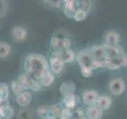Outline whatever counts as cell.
Segmentation results:
<instances>
[{
    "label": "cell",
    "instance_id": "cell-1",
    "mask_svg": "<svg viewBox=\"0 0 127 119\" xmlns=\"http://www.w3.org/2000/svg\"><path fill=\"white\" fill-rule=\"evenodd\" d=\"M24 68L26 73L36 80H39L44 75L50 71L49 63L46 58L36 53L27 55L24 62Z\"/></svg>",
    "mask_w": 127,
    "mask_h": 119
},
{
    "label": "cell",
    "instance_id": "cell-2",
    "mask_svg": "<svg viewBox=\"0 0 127 119\" xmlns=\"http://www.w3.org/2000/svg\"><path fill=\"white\" fill-rule=\"evenodd\" d=\"M49 70L53 74H60L64 68L65 62L63 59L62 51L55 50L49 58Z\"/></svg>",
    "mask_w": 127,
    "mask_h": 119
},
{
    "label": "cell",
    "instance_id": "cell-3",
    "mask_svg": "<svg viewBox=\"0 0 127 119\" xmlns=\"http://www.w3.org/2000/svg\"><path fill=\"white\" fill-rule=\"evenodd\" d=\"M79 66L82 67H91L95 60L94 56L91 53L90 49H85L79 51L76 54V60Z\"/></svg>",
    "mask_w": 127,
    "mask_h": 119
},
{
    "label": "cell",
    "instance_id": "cell-4",
    "mask_svg": "<svg viewBox=\"0 0 127 119\" xmlns=\"http://www.w3.org/2000/svg\"><path fill=\"white\" fill-rule=\"evenodd\" d=\"M109 90L113 94L119 96L126 90V83L122 78H115L109 83Z\"/></svg>",
    "mask_w": 127,
    "mask_h": 119
},
{
    "label": "cell",
    "instance_id": "cell-5",
    "mask_svg": "<svg viewBox=\"0 0 127 119\" xmlns=\"http://www.w3.org/2000/svg\"><path fill=\"white\" fill-rule=\"evenodd\" d=\"M99 94L97 90H85L82 93V101L84 105L87 106H95L97 103Z\"/></svg>",
    "mask_w": 127,
    "mask_h": 119
},
{
    "label": "cell",
    "instance_id": "cell-6",
    "mask_svg": "<svg viewBox=\"0 0 127 119\" xmlns=\"http://www.w3.org/2000/svg\"><path fill=\"white\" fill-rule=\"evenodd\" d=\"M105 48L106 57L108 60H113L120 55L126 53L123 48L120 45H107L103 44Z\"/></svg>",
    "mask_w": 127,
    "mask_h": 119
},
{
    "label": "cell",
    "instance_id": "cell-7",
    "mask_svg": "<svg viewBox=\"0 0 127 119\" xmlns=\"http://www.w3.org/2000/svg\"><path fill=\"white\" fill-rule=\"evenodd\" d=\"M11 38L15 42H23L27 37V31L22 26H14L10 31Z\"/></svg>",
    "mask_w": 127,
    "mask_h": 119
},
{
    "label": "cell",
    "instance_id": "cell-8",
    "mask_svg": "<svg viewBox=\"0 0 127 119\" xmlns=\"http://www.w3.org/2000/svg\"><path fill=\"white\" fill-rule=\"evenodd\" d=\"M0 114L2 119H11L14 115V110L10 104L9 101H1L0 102Z\"/></svg>",
    "mask_w": 127,
    "mask_h": 119
},
{
    "label": "cell",
    "instance_id": "cell-9",
    "mask_svg": "<svg viewBox=\"0 0 127 119\" xmlns=\"http://www.w3.org/2000/svg\"><path fill=\"white\" fill-rule=\"evenodd\" d=\"M64 13L68 18H73L75 12L78 10L77 2L72 0H66L64 2Z\"/></svg>",
    "mask_w": 127,
    "mask_h": 119
},
{
    "label": "cell",
    "instance_id": "cell-10",
    "mask_svg": "<svg viewBox=\"0 0 127 119\" xmlns=\"http://www.w3.org/2000/svg\"><path fill=\"white\" fill-rule=\"evenodd\" d=\"M103 115V110L95 105L89 106L85 110V117L87 119H101Z\"/></svg>",
    "mask_w": 127,
    "mask_h": 119
},
{
    "label": "cell",
    "instance_id": "cell-11",
    "mask_svg": "<svg viewBox=\"0 0 127 119\" xmlns=\"http://www.w3.org/2000/svg\"><path fill=\"white\" fill-rule=\"evenodd\" d=\"M105 45H118L121 41V37L116 31H109L104 37Z\"/></svg>",
    "mask_w": 127,
    "mask_h": 119
},
{
    "label": "cell",
    "instance_id": "cell-12",
    "mask_svg": "<svg viewBox=\"0 0 127 119\" xmlns=\"http://www.w3.org/2000/svg\"><path fill=\"white\" fill-rule=\"evenodd\" d=\"M60 91L63 96L69 94H75V84L72 81H65L62 83L60 87Z\"/></svg>",
    "mask_w": 127,
    "mask_h": 119
},
{
    "label": "cell",
    "instance_id": "cell-13",
    "mask_svg": "<svg viewBox=\"0 0 127 119\" xmlns=\"http://www.w3.org/2000/svg\"><path fill=\"white\" fill-rule=\"evenodd\" d=\"M112 102H113L112 98L110 96L106 94H102L98 96L96 105L102 110H108L110 109Z\"/></svg>",
    "mask_w": 127,
    "mask_h": 119
},
{
    "label": "cell",
    "instance_id": "cell-14",
    "mask_svg": "<svg viewBox=\"0 0 127 119\" xmlns=\"http://www.w3.org/2000/svg\"><path fill=\"white\" fill-rule=\"evenodd\" d=\"M32 102V94L25 90L22 93L18 94L17 96V102L19 106L21 107H26L28 106L30 102Z\"/></svg>",
    "mask_w": 127,
    "mask_h": 119
},
{
    "label": "cell",
    "instance_id": "cell-15",
    "mask_svg": "<svg viewBox=\"0 0 127 119\" xmlns=\"http://www.w3.org/2000/svg\"><path fill=\"white\" fill-rule=\"evenodd\" d=\"M91 53L94 56L95 60H109L106 57L104 45H94L90 49Z\"/></svg>",
    "mask_w": 127,
    "mask_h": 119
},
{
    "label": "cell",
    "instance_id": "cell-16",
    "mask_svg": "<svg viewBox=\"0 0 127 119\" xmlns=\"http://www.w3.org/2000/svg\"><path fill=\"white\" fill-rule=\"evenodd\" d=\"M62 104L64 107L65 108H68L70 110H72L75 108L77 104V97L75 94H69L64 96L62 100Z\"/></svg>",
    "mask_w": 127,
    "mask_h": 119
},
{
    "label": "cell",
    "instance_id": "cell-17",
    "mask_svg": "<svg viewBox=\"0 0 127 119\" xmlns=\"http://www.w3.org/2000/svg\"><path fill=\"white\" fill-rule=\"evenodd\" d=\"M38 81L41 87H49L53 84L55 81L54 74L53 72H51L50 71H49L46 74L44 75Z\"/></svg>",
    "mask_w": 127,
    "mask_h": 119
},
{
    "label": "cell",
    "instance_id": "cell-18",
    "mask_svg": "<svg viewBox=\"0 0 127 119\" xmlns=\"http://www.w3.org/2000/svg\"><path fill=\"white\" fill-rule=\"evenodd\" d=\"M32 78L27 73H22L21 75L18 77V82L20 83L24 90H29L30 89V82H31Z\"/></svg>",
    "mask_w": 127,
    "mask_h": 119
},
{
    "label": "cell",
    "instance_id": "cell-19",
    "mask_svg": "<svg viewBox=\"0 0 127 119\" xmlns=\"http://www.w3.org/2000/svg\"><path fill=\"white\" fill-rule=\"evenodd\" d=\"M62 55L65 63H73L76 60V54L75 53V52L71 49L62 51Z\"/></svg>",
    "mask_w": 127,
    "mask_h": 119
},
{
    "label": "cell",
    "instance_id": "cell-20",
    "mask_svg": "<svg viewBox=\"0 0 127 119\" xmlns=\"http://www.w3.org/2000/svg\"><path fill=\"white\" fill-rule=\"evenodd\" d=\"M11 52V46L6 42H0V59H4L10 55Z\"/></svg>",
    "mask_w": 127,
    "mask_h": 119
},
{
    "label": "cell",
    "instance_id": "cell-21",
    "mask_svg": "<svg viewBox=\"0 0 127 119\" xmlns=\"http://www.w3.org/2000/svg\"><path fill=\"white\" fill-rule=\"evenodd\" d=\"M110 60H112L118 67H119V68H120V67H126L127 66V53H124L122 55L118 56L116 58Z\"/></svg>",
    "mask_w": 127,
    "mask_h": 119
},
{
    "label": "cell",
    "instance_id": "cell-22",
    "mask_svg": "<svg viewBox=\"0 0 127 119\" xmlns=\"http://www.w3.org/2000/svg\"><path fill=\"white\" fill-rule=\"evenodd\" d=\"M8 96H9V88H8V86L4 84V83H1L0 84V102L7 100Z\"/></svg>",
    "mask_w": 127,
    "mask_h": 119
},
{
    "label": "cell",
    "instance_id": "cell-23",
    "mask_svg": "<svg viewBox=\"0 0 127 119\" xmlns=\"http://www.w3.org/2000/svg\"><path fill=\"white\" fill-rule=\"evenodd\" d=\"M11 89H12V91L14 92V94L17 95V96L21 93H22L23 91H25V90H24L23 87L20 85V83L18 82V80L13 81L11 83Z\"/></svg>",
    "mask_w": 127,
    "mask_h": 119
},
{
    "label": "cell",
    "instance_id": "cell-24",
    "mask_svg": "<svg viewBox=\"0 0 127 119\" xmlns=\"http://www.w3.org/2000/svg\"><path fill=\"white\" fill-rule=\"evenodd\" d=\"M87 16V13L86 11L78 9L76 12H75L73 18L75 19V21H76V22H82V21H84L86 19Z\"/></svg>",
    "mask_w": 127,
    "mask_h": 119
},
{
    "label": "cell",
    "instance_id": "cell-25",
    "mask_svg": "<svg viewBox=\"0 0 127 119\" xmlns=\"http://www.w3.org/2000/svg\"><path fill=\"white\" fill-rule=\"evenodd\" d=\"M91 3L89 1H79V2H77L78 9L84 10L87 12V14H88V12L91 9Z\"/></svg>",
    "mask_w": 127,
    "mask_h": 119
},
{
    "label": "cell",
    "instance_id": "cell-26",
    "mask_svg": "<svg viewBox=\"0 0 127 119\" xmlns=\"http://www.w3.org/2000/svg\"><path fill=\"white\" fill-rule=\"evenodd\" d=\"M85 118V110L82 108H76L72 110V118L71 119H82Z\"/></svg>",
    "mask_w": 127,
    "mask_h": 119
},
{
    "label": "cell",
    "instance_id": "cell-27",
    "mask_svg": "<svg viewBox=\"0 0 127 119\" xmlns=\"http://www.w3.org/2000/svg\"><path fill=\"white\" fill-rule=\"evenodd\" d=\"M41 86L40 84V83L38 80H36V79H32L31 82H30V89L32 90L33 92H38L39 90H41Z\"/></svg>",
    "mask_w": 127,
    "mask_h": 119
},
{
    "label": "cell",
    "instance_id": "cell-28",
    "mask_svg": "<svg viewBox=\"0 0 127 119\" xmlns=\"http://www.w3.org/2000/svg\"><path fill=\"white\" fill-rule=\"evenodd\" d=\"M71 46V40L68 38H62L61 39V42H60V47L61 48L63 51L70 49Z\"/></svg>",
    "mask_w": 127,
    "mask_h": 119
},
{
    "label": "cell",
    "instance_id": "cell-29",
    "mask_svg": "<svg viewBox=\"0 0 127 119\" xmlns=\"http://www.w3.org/2000/svg\"><path fill=\"white\" fill-rule=\"evenodd\" d=\"M49 113V108H48L47 106H39L37 109V116H39L40 118H44L47 116Z\"/></svg>",
    "mask_w": 127,
    "mask_h": 119
},
{
    "label": "cell",
    "instance_id": "cell-30",
    "mask_svg": "<svg viewBox=\"0 0 127 119\" xmlns=\"http://www.w3.org/2000/svg\"><path fill=\"white\" fill-rule=\"evenodd\" d=\"M61 118L62 119H71L72 118V110L64 107L61 113Z\"/></svg>",
    "mask_w": 127,
    "mask_h": 119
},
{
    "label": "cell",
    "instance_id": "cell-31",
    "mask_svg": "<svg viewBox=\"0 0 127 119\" xmlns=\"http://www.w3.org/2000/svg\"><path fill=\"white\" fill-rule=\"evenodd\" d=\"M32 116H33V114L30 110H23L19 112L18 118V119H31Z\"/></svg>",
    "mask_w": 127,
    "mask_h": 119
},
{
    "label": "cell",
    "instance_id": "cell-32",
    "mask_svg": "<svg viewBox=\"0 0 127 119\" xmlns=\"http://www.w3.org/2000/svg\"><path fill=\"white\" fill-rule=\"evenodd\" d=\"M93 68L91 67H82L80 68L81 75L85 78H90L93 75Z\"/></svg>",
    "mask_w": 127,
    "mask_h": 119
},
{
    "label": "cell",
    "instance_id": "cell-33",
    "mask_svg": "<svg viewBox=\"0 0 127 119\" xmlns=\"http://www.w3.org/2000/svg\"><path fill=\"white\" fill-rule=\"evenodd\" d=\"M60 42H61V39L57 37H52L50 39V45L53 49H57L60 47Z\"/></svg>",
    "mask_w": 127,
    "mask_h": 119
},
{
    "label": "cell",
    "instance_id": "cell-34",
    "mask_svg": "<svg viewBox=\"0 0 127 119\" xmlns=\"http://www.w3.org/2000/svg\"><path fill=\"white\" fill-rule=\"evenodd\" d=\"M45 2H46L48 5H49L52 7H54V8H59L61 5V1H57V0H55V1H53V0H45Z\"/></svg>",
    "mask_w": 127,
    "mask_h": 119
},
{
    "label": "cell",
    "instance_id": "cell-35",
    "mask_svg": "<svg viewBox=\"0 0 127 119\" xmlns=\"http://www.w3.org/2000/svg\"><path fill=\"white\" fill-rule=\"evenodd\" d=\"M106 68H108L110 70H118V69H119V67H118L112 60H109L106 61Z\"/></svg>",
    "mask_w": 127,
    "mask_h": 119
},
{
    "label": "cell",
    "instance_id": "cell-36",
    "mask_svg": "<svg viewBox=\"0 0 127 119\" xmlns=\"http://www.w3.org/2000/svg\"><path fill=\"white\" fill-rule=\"evenodd\" d=\"M41 119H56L53 116H52V115H50V114H48L47 116H45V117H44V118H42Z\"/></svg>",
    "mask_w": 127,
    "mask_h": 119
},
{
    "label": "cell",
    "instance_id": "cell-37",
    "mask_svg": "<svg viewBox=\"0 0 127 119\" xmlns=\"http://www.w3.org/2000/svg\"><path fill=\"white\" fill-rule=\"evenodd\" d=\"M0 119H2V115H1V114H0Z\"/></svg>",
    "mask_w": 127,
    "mask_h": 119
},
{
    "label": "cell",
    "instance_id": "cell-38",
    "mask_svg": "<svg viewBox=\"0 0 127 119\" xmlns=\"http://www.w3.org/2000/svg\"><path fill=\"white\" fill-rule=\"evenodd\" d=\"M82 119H87V118L85 117V118H82Z\"/></svg>",
    "mask_w": 127,
    "mask_h": 119
},
{
    "label": "cell",
    "instance_id": "cell-39",
    "mask_svg": "<svg viewBox=\"0 0 127 119\" xmlns=\"http://www.w3.org/2000/svg\"><path fill=\"white\" fill-rule=\"evenodd\" d=\"M0 18H1V13H0Z\"/></svg>",
    "mask_w": 127,
    "mask_h": 119
}]
</instances>
